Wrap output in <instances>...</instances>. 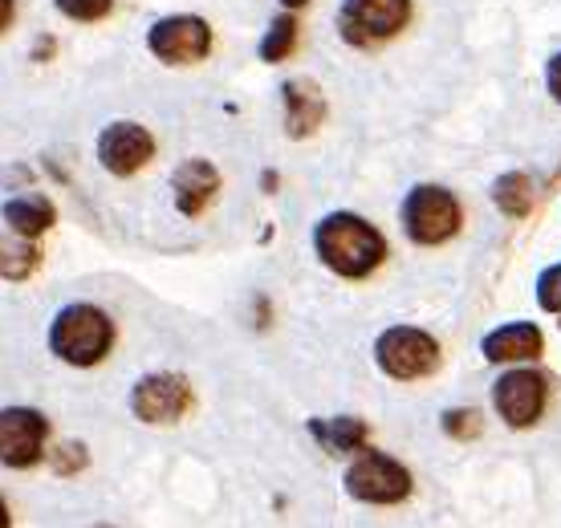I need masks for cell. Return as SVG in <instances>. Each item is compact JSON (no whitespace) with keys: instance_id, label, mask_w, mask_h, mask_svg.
<instances>
[{"instance_id":"obj_1","label":"cell","mask_w":561,"mask_h":528,"mask_svg":"<svg viewBox=\"0 0 561 528\" xmlns=\"http://www.w3.org/2000/svg\"><path fill=\"white\" fill-rule=\"evenodd\" d=\"M313 252L334 277L366 280L387 261V237L358 211H330L313 223Z\"/></svg>"},{"instance_id":"obj_2","label":"cell","mask_w":561,"mask_h":528,"mask_svg":"<svg viewBox=\"0 0 561 528\" xmlns=\"http://www.w3.org/2000/svg\"><path fill=\"white\" fill-rule=\"evenodd\" d=\"M114 337L118 330H114L111 313L94 301H70L49 321V354L73 370H90L111 358Z\"/></svg>"},{"instance_id":"obj_3","label":"cell","mask_w":561,"mask_h":528,"mask_svg":"<svg viewBox=\"0 0 561 528\" xmlns=\"http://www.w3.org/2000/svg\"><path fill=\"white\" fill-rule=\"evenodd\" d=\"M399 223H403V237H408L411 244H420V249H439V244H448V240L460 232L463 208L448 187H439V183H420V187H411V192L403 195V204H399Z\"/></svg>"},{"instance_id":"obj_4","label":"cell","mask_w":561,"mask_h":528,"mask_svg":"<svg viewBox=\"0 0 561 528\" xmlns=\"http://www.w3.org/2000/svg\"><path fill=\"white\" fill-rule=\"evenodd\" d=\"M375 361L394 382H420V378L439 370L444 349H439L435 334H427L420 325H387L375 337Z\"/></svg>"},{"instance_id":"obj_5","label":"cell","mask_w":561,"mask_h":528,"mask_svg":"<svg viewBox=\"0 0 561 528\" xmlns=\"http://www.w3.org/2000/svg\"><path fill=\"white\" fill-rule=\"evenodd\" d=\"M342 487L346 496L358 504H379V508H391V504H403L411 496V472L387 451H358L351 459V468L342 475Z\"/></svg>"},{"instance_id":"obj_6","label":"cell","mask_w":561,"mask_h":528,"mask_svg":"<svg viewBox=\"0 0 561 528\" xmlns=\"http://www.w3.org/2000/svg\"><path fill=\"white\" fill-rule=\"evenodd\" d=\"M411 21V0H342L337 33L354 49H370L399 37Z\"/></svg>"},{"instance_id":"obj_7","label":"cell","mask_w":561,"mask_h":528,"mask_svg":"<svg viewBox=\"0 0 561 528\" xmlns=\"http://www.w3.org/2000/svg\"><path fill=\"white\" fill-rule=\"evenodd\" d=\"M546 406H549V382L541 370L508 366L505 375L492 382V411L513 432H529L534 423H541Z\"/></svg>"},{"instance_id":"obj_8","label":"cell","mask_w":561,"mask_h":528,"mask_svg":"<svg viewBox=\"0 0 561 528\" xmlns=\"http://www.w3.org/2000/svg\"><path fill=\"white\" fill-rule=\"evenodd\" d=\"M192 406V387L183 375H171V370H154V375H142L135 387H130V415L147 423V427H171L180 423Z\"/></svg>"},{"instance_id":"obj_9","label":"cell","mask_w":561,"mask_h":528,"mask_svg":"<svg viewBox=\"0 0 561 528\" xmlns=\"http://www.w3.org/2000/svg\"><path fill=\"white\" fill-rule=\"evenodd\" d=\"M147 49L163 66H196V61H204L211 54V25L196 13L163 16L147 33Z\"/></svg>"},{"instance_id":"obj_10","label":"cell","mask_w":561,"mask_h":528,"mask_svg":"<svg viewBox=\"0 0 561 528\" xmlns=\"http://www.w3.org/2000/svg\"><path fill=\"white\" fill-rule=\"evenodd\" d=\"M49 447V418L37 406H0V463L33 468Z\"/></svg>"},{"instance_id":"obj_11","label":"cell","mask_w":561,"mask_h":528,"mask_svg":"<svg viewBox=\"0 0 561 528\" xmlns=\"http://www.w3.org/2000/svg\"><path fill=\"white\" fill-rule=\"evenodd\" d=\"M94 154H99V163L111 171V175H123V180H127V175L142 171L154 159V139L147 126L123 118V123L102 126Z\"/></svg>"},{"instance_id":"obj_12","label":"cell","mask_w":561,"mask_h":528,"mask_svg":"<svg viewBox=\"0 0 561 528\" xmlns=\"http://www.w3.org/2000/svg\"><path fill=\"white\" fill-rule=\"evenodd\" d=\"M546 349V337L534 321H508V325H496L484 334L480 342V354L492 366H517V361H537Z\"/></svg>"},{"instance_id":"obj_13","label":"cell","mask_w":561,"mask_h":528,"mask_svg":"<svg viewBox=\"0 0 561 528\" xmlns=\"http://www.w3.org/2000/svg\"><path fill=\"white\" fill-rule=\"evenodd\" d=\"M216 195H220V171L208 159H183L171 171V199L183 216H199Z\"/></svg>"},{"instance_id":"obj_14","label":"cell","mask_w":561,"mask_h":528,"mask_svg":"<svg viewBox=\"0 0 561 528\" xmlns=\"http://www.w3.org/2000/svg\"><path fill=\"white\" fill-rule=\"evenodd\" d=\"M280 97H285V135L289 139H309L325 118L322 90L313 82H306V78H289Z\"/></svg>"},{"instance_id":"obj_15","label":"cell","mask_w":561,"mask_h":528,"mask_svg":"<svg viewBox=\"0 0 561 528\" xmlns=\"http://www.w3.org/2000/svg\"><path fill=\"white\" fill-rule=\"evenodd\" d=\"M0 220H4V228H9V232H16V237L42 240L45 232L54 228L57 211H54V204H49L45 195H13V199H4Z\"/></svg>"},{"instance_id":"obj_16","label":"cell","mask_w":561,"mask_h":528,"mask_svg":"<svg viewBox=\"0 0 561 528\" xmlns=\"http://www.w3.org/2000/svg\"><path fill=\"white\" fill-rule=\"evenodd\" d=\"M309 432H313V439H318L325 451H334V456H358V451H366V439H370V427L354 415L313 418Z\"/></svg>"},{"instance_id":"obj_17","label":"cell","mask_w":561,"mask_h":528,"mask_svg":"<svg viewBox=\"0 0 561 528\" xmlns=\"http://www.w3.org/2000/svg\"><path fill=\"white\" fill-rule=\"evenodd\" d=\"M42 264V244L16 232H0V277L4 280H25L37 273Z\"/></svg>"},{"instance_id":"obj_18","label":"cell","mask_w":561,"mask_h":528,"mask_svg":"<svg viewBox=\"0 0 561 528\" xmlns=\"http://www.w3.org/2000/svg\"><path fill=\"white\" fill-rule=\"evenodd\" d=\"M492 204L505 211V216H529L534 208V183L525 171H508L492 183Z\"/></svg>"},{"instance_id":"obj_19","label":"cell","mask_w":561,"mask_h":528,"mask_svg":"<svg viewBox=\"0 0 561 528\" xmlns=\"http://www.w3.org/2000/svg\"><path fill=\"white\" fill-rule=\"evenodd\" d=\"M294 45H297V16L280 13L277 21L268 25L265 42H261V61L277 66V61H285V57L294 54Z\"/></svg>"},{"instance_id":"obj_20","label":"cell","mask_w":561,"mask_h":528,"mask_svg":"<svg viewBox=\"0 0 561 528\" xmlns=\"http://www.w3.org/2000/svg\"><path fill=\"white\" fill-rule=\"evenodd\" d=\"M439 427L451 435V439H477L480 435V411L477 406H448L439 415Z\"/></svg>"},{"instance_id":"obj_21","label":"cell","mask_w":561,"mask_h":528,"mask_svg":"<svg viewBox=\"0 0 561 528\" xmlns=\"http://www.w3.org/2000/svg\"><path fill=\"white\" fill-rule=\"evenodd\" d=\"M537 306L546 309V313H561V261L541 268V277H537Z\"/></svg>"},{"instance_id":"obj_22","label":"cell","mask_w":561,"mask_h":528,"mask_svg":"<svg viewBox=\"0 0 561 528\" xmlns=\"http://www.w3.org/2000/svg\"><path fill=\"white\" fill-rule=\"evenodd\" d=\"M70 21H102L114 9V0H54Z\"/></svg>"},{"instance_id":"obj_23","label":"cell","mask_w":561,"mask_h":528,"mask_svg":"<svg viewBox=\"0 0 561 528\" xmlns=\"http://www.w3.org/2000/svg\"><path fill=\"white\" fill-rule=\"evenodd\" d=\"M85 459H90V456H85L82 444H61V447H54V472L73 475L85 463Z\"/></svg>"},{"instance_id":"obj_24","label":"cell","mask_w":561,"mask_h":528,"mask_svg":"<svg viewBox=\"0 0 561 528\" xmlns=\"http://www.w3.org/2000/svg\"><path fill=\"white\" fill-rule=\"evenodd\" d=\"M546 85H549V94L561 102V54L549 57V66H546Z\"/></svg>"},{"instance_id":"obj_25","label":"cell","mask_w":561,"mask_h":528,"mask_svg":"<svg viewBox=\"0 0 561 528\" xmlns=\"http://www.w3.org/2000/svg\"><path fill=\"white\" fill-rule=\"evenodd\" d=\"M13 16H16V0H0V33L13 25Z\"/></svg>"},{"instance_id":"obj_26","label":"cell","mask_w":561,"mask_h":528,"mask_svg":"<svg viewBox=\"0 0 561 528\" xmlns=\"http://www.w3.org/2000/svg\"><path fill=\"white\" fill-rule=\"evenodd\" d=\"M0 528H13V516H9V504L0 496Z\"/></svg>"},{"instance_id":"obj_27","label":"cell","mask_w":561,"mask_h":528,"mask_svg":"<svg viewBox=\"0 0 561 528\" xmlns=\"http://www.w3.org/2000/svg\"><path fill=\"white\" fill-rule=\"evenodd\" d=\"M309 0H280V9H289V13H294V9H306Z\"/></svg>"},{"instance_id":"obj_28","label":"cell","mask_w":561,"mask_h":528,"mask_svg":"<svg viewBox=\"0 0 561 528\" xmlns=\"http://www.w3.org/2000/svg\"><path fill=\"white\" fill-rule=\"evenodd\" d=\"M90 528H114V525H90Z\"/></svg>"},{"instance_id":"obj_29","label":"cell","mask_w":561,"mask_h":528,"mask_svg":"<svg viewBox=\"0 0 561 528\" xmlns=\"http://www.w3.org/2000/svg\"><path fill=\"white\" fill-rule=\"evenodd\" d=\"M558 318H561V313H558Z\"/></svg>"}]
</instances>
